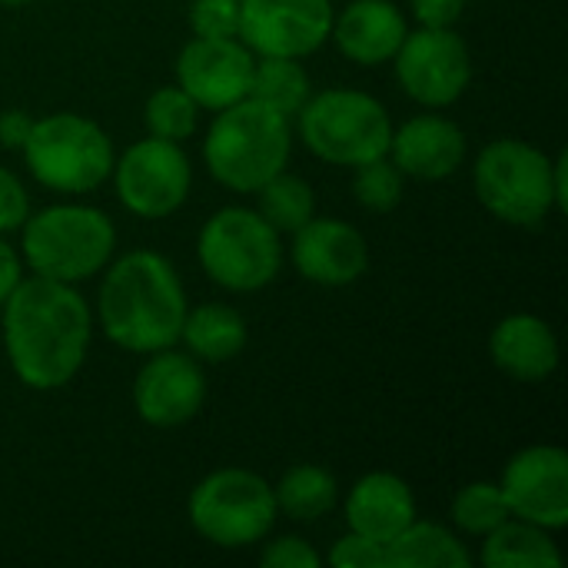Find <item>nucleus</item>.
<instances>
[{
	"label": "nucleus",
	"instance_id": "f257e3e1",
	"mask_svg": "<svg viewBox=\"0 0 568 568\" xmlns=\"http://www.w3.org/2000/svg\"><path fill=\"white\" fill-rule=\"evenodd\" d=\"M3 346L13 376L50 393L67 386L90 349V306L73 283L30 276L3 300Z\"/></svg>",
	"mask_w": 568,
	"mask_h": 568
},
{
	"label": "nucleus",
	"instance_id": "f03ea898",
	"mask_svg": "<svg viewBox=\"0 0 568 568\" xmlns=\"http://www.w3.org/2000/svg\"><path fill=\"white\" fill-rule=\"evenodd\" d=\"M186 310L183 283L160 253L133 250L110 263L100 286V326L120 349L143 356L170 349Z\"/></svg>",
	"mask_w": 568,
	"mask_h": 568
},
{
	"label": "nucleus",
	"instance_id": "7ed1b4c3",
	"mask_svg": "<svg viewBox=\"0 0 568 568\" xmlns=\"http://www.w3.org/2000/svg\"><path fill=\"white\" fill-rule=\"evenodd\" d=\"M290 150V116L246 97L226 110H216V120L203 143V160L210 176L226 190L256 193L266 180L286 170Z\"/></svg>",
	"mask_w": 568,
	"mask_h": 568
},
{
	"label": "nucleus",
	"instance_id": "20e7f679",
	"mask_svg": "<svg viewBox=\"0 0 568 568\" xmlns=\"http://www.w3.org/2000/svg\"><path fill=\"white\" fill-rule=\"evenodd\" d=\"M23 230V260L37 276L80 283L97 276L116 250V230L106 213L83 203L47 206L37 216H27Z\"/></svg>",
	"mask_w": 568,
	"mask_h": 568
},
{
	"label": "nucleus",
	"instance_id": "39448f33",
	"mask_svg": "<svg viewBox=\"0 0 568 568\" xmlns=\"http://www.w3.org/2000/svg\"><path fill=\"white\" fill-rule=\"evenodd\" d=\"M306 150L333 166H363L389 153L393 120L386 106L349 87L323 90L296 113Z\"/></svg>",
	"mask_w": 568,
	"mask_h": 568
},
{
	"label": "nucleus",
	"instance_id": "423d86ee",
	"mask_svg": "<svg viewBox=\"0 0 568 568\" xmlns=\"http://www.w3.org/2000/svg\"><path fill=\"white\" fill-rule=\"evenodd\" d=\"M473 183L479 203L513 226H536L559 210L556 160L526 140L503 136L489 143L476 160Z\"/></svg>",
	"mask_w": 568,
	"mask_h": 568
},
{
	"label": "nucleus",
	"instance_id": "0eeeda50",
	"mask_svg": "<svg viewBox=\"0 0 568 568\" xmlns=\"http://www.w3.org/2000/svg\"><path fill=\"white\" fill-rule=\"evenodd\" d=\"M27 170L57 193H90L113 173V143L93 120L80 113H50L33 120L20 146Z\"/></svg>",
	"mask_w": 568,
	"mask_h": 568
},
{
	"label": "nucleus",
	"instance_id": "6e6552de",
	"mask_svg": "<svg viewBox=\"0 0 568 568\" xmlns=\"http://www.w3.org/2000/svg\"><path fill=\"white\" fill-rule=\"evenodd\" d=\"M200 266L230 293H256L270 286L283 266L280 233L246 206L216 210L196 240Z\"/></svg>",
	"mask_w": 568,
	"mask_h": 568
},
{
	"label": "nucleus",
	"instance_id": "1a4fd4ad",
	"mask_svg": "<svg viewBox=\"0 0 568 568\" xmlns=\"http://www.w3.org/2000/svg\"><path fill=\"white\" fill-rule=\"evenodd\" d=\"M193 529L220 549L263 542L276 523L273 486L250 469H216L190 493Z\"/></svg>",
	"mask_w": 568,
	"mask_h": 568
},
{
	"label": "nucleus",
	"instance_id": "9d476101",
	"mask_svg": "<svg viewBox=\"0 0 568 568\" xmlns=\"http://www.w3.org/2000/svg\"><path fill=\"white\" fill-rule=\"evenodd\" d=\"M113 180L116 196L130 213L143 220H163L190 196L193 170L180 143L146 136L130 143L123 156L113 160Z\"/></svg>",
	"mask_w": 568,
	"mask_h": 568
},
{
	"label": "nucleus",
	"instance_id": "9b49d317",
	"mask_svg": "<svg viewBox=\"0 0 568 568\" xmlns=\"http://www.w3.org/2000/svg\"><path fill=\"white\" fill-rule=\"evenodd\" d=\"M399 87L423 106L456 103L473 80V57L453 27H419L403 37L396 57Z\"/></svg>",
	"mask_w": 568,
	"mask_h": 568
},
{
	"label": "nucleus",
	"instance_id": "f8f14e48",
	"mask_svg": "<svg viewBox=\"0 0 568 568\" xmlns=\"http://www.w3.org/2000/svg\"><path fill=\"white\" fill-rule=\"evenodd\" d=\"M329 0H240V40L256 57H310L333 30Z\"/></svg>",
	"mask_w": 568,
	"mask_h": 568
},
{
	"label": "nucleus",
	"instance_id": "ddd939ff",
	"mask_svg": "<svg viewBox=\"0 0 568 568\" xmlns=\"http://www.w3.org/2000/svg\"><path fill=\"white\" fill-rule=\"evenodd\" d=\"M256 53L240 37H193L176 57V87L200 110H226L250 97Z\"/></svg>",
	"mask_w": 568,
	"mask_h": 568
},
{
	"label": "nucleus",
	"instance_id": "4468645a",
	"mask_svg": "<svg viewBox=\"0 0 568 568\" xmlns=\"http://www.w3.org/2000/svg\"><path fill=\"white\" fill-rule=\"evenodd\" d=\"M499 489L516 519L549 532L568 526V456L562 446H529L516 453Z\"/></svg>",
	"mask_w": 568,
	"mask_h": 568
},
{
	"label": "nucleus",
	"instance_id": "2eb2a0df",
	"mask_svg": "<svg viewBox=\"0 0 568 568\" xmlns=\"http://www.w3.org/2000/svg\"><path fill=\"white\" fill-rule=\"evenodd\" d=\"M206 399V376L200 359L170 349L150 353L133 383V409L146 426L173 429L190 423Z\"/></svg>",
	"mask_w": 568,
	"mask_h": 568
},
{
	"label": "nucleus",
	"instance_id": "dca6fc26",
	"mask_svg": "<svg viewBox=\"0 0 568 568\" xmlns=\"http://www.w3.org/2000/svg\"><path fill=\"white\" fill-rule=\"evenodd\" d=\"M293 266L316 286H349L369 266V246L363 233L346 220L313 216L293 233Z\"/></svg>",
	"mask_w": 568,
	"mask_h": 568
},
{
	"label": "nucleus",
	"instance_id": "f3484780",
	"mask_svg": "<svg viewBox=\"0 0 568 568\" xmlns=\"http://www.w3.org/2000/svg\"><path fill=\"white\" fill-rule=\"evenodd\" d=\"M403 176L413 180H446L466 160V133L459 123L439 113H423L393 130L389 153Z\"/></svg>",
	"mask_w": 568,
	"mask_h": 568
},
{
	"label": "nucleus",
	"instance_id": "a211bd4d",
	"mask_svg": "<svg viewBox=\"0 0 568 568\" xmlns=\"http://www.w3.org/2000/svg\"><path fill=\"white\" fill-rule=\"evenodd\" d=\"M406 33V13L393 0H353L339 17H333L329 30L339 53L359 67H379L393 60Z\"/></svg>",
	"mask_w": 568,
	"mask_h": 568
},
{
	"label": "nucleus",
	"instance_id": "6ab92c4d",
	"mask_svg": "<svg viewBox=\"0 0 568 568\" xmlns=\"http://www.w3.org/2000/svg\"><path fill=\"white\" fill-rule=\"evenodd\" d=\"M489 356L509 379L542 383L559 366V339L546 320L532 313H513L493 329Z\"/></svg>",
	"mask_w": 568,
	"mask_h": 568
},
{
	"label": "nucleus",
	"instance_id": "aec40b11",
	"mask_svg": "<svg viewBox=\"0 0 568 568\" xmlns=\"http://www.w3.org/2000/svg\"><path fill=\"white\" fill-rule=\"evenodd\" d=\"M416 519V499L396 473H369L346 496V526L376 542L396 539Z\"/></svg>",
	"mask_w": 568,
	"mask_h": 568
},
{
	"label": "nucleus",
	"instance_id": "412c9836",
	"mask_svg": "<svg viewBox=\"0 0 568 568\" xmlns=\"http://www.w3.org/2000/svg\"><path fill=\"white\" fill-rule=\"evenodd\" d=\"M180 339L186 343V349H190L193 359L226 363V359H233V356L243 353L250 333H246V320L233 306L203 303L196 310H186Z\"/></svg>",
	"mask_w": 568,
	"mask_h": 568
},
{
	"label": "nucleus",
	"instance_id": "4be33fe9",
	"mask_svg": "<svg viewBox=\"0 0 568 568\" xmlns=\"http://www.w3.org/2000/svg\"><path fill=\"white\" fill-rule=\"evenodd\" d=\"M483 566L489 568H559L562 552L549 529L509 516L499 529L486 536Z\"/></svg>",
	"mask_w": 568,
	"mask_h": 568
},
{
	"label": "nucleus",
	"instance_id": "5701e85b",
	"mask_svg": "<svg viewBox=\"0 0 568 568\" xmlns=\"http://www.w3.org/2000/svg\"><path fill=\"white\" fill-rule=\"evenodd\" d=\"M466 546L436 523H409L396 539L386 542V568H469Z\"/></svg>",
	"mask_w": 568,
	"mask_h": 568
},
{
	"label": "nucleus",
	"instance_id": "b1692460",
	"mask_svg": "<svg viewBox=\"0 0 568 568\" xmlns=\"http://www.w3.org/2000/svg\"><path fill=\"white\" fill-rule=\"evenodd\" d=\"M273 499H276V513L296 523H316L336 503V479L323 466L300 463L283 473V479L273 489Z\"/></svg>",
	"mask_w": 568,
	"mask_h": 568
},
{
	"label": "nucleus",
	"instance_id": "393cba45",
	"mask_svg": "<svg viewBox=\"0 0 568 568\" xmlns=\"http://www.w3.org/2000/svg\"><path fill=\"white\" fill-rule=\"evenodd\" d=\"M250 97L293 120L303 110V103L313 97L310 73L303 70L296 57H260L253 67Z\"/></svg>",
	"mask_w": 568,
	"mask_h": 568
},
{
	"label": "nucleus",
	"instance_id": "a878e982",
	"mask_svg": "<svg viewBox=\"0 0 568 568\" xmlns=\"http://www.w3.org/2000/svg\"><path fill=\"white\" fill-rule=\"evenodd\" d=\"M260 216L276 230V233H296L306 220L316 216V196L313 186L303 176L293 173H276L273 180H266L260 190Z\"/></svg>",
	"mask_w": 568,
	"mask_h": 568
},
{
	"label": "nucleus",
	"instance_id": "bb28decb",
	"mask_svg": "<svg viewBox=\"0 0 568 568\" xmlns=\"http://www.w3.org/2000/svg\"><path fill=\"white\" fill-rule=\"evenodd\" d=\"M143 116H146L150 136L183 143V140H190L196 133L200 106L183 87H160V90L150 93V100L143 106Z\"/></svg>",
	"mask_w": 568,
	"mask_h": 568
},
{
	"label": "nucleus",
	"instance_id": "cd10ccee",
	"mask_svg": "<svg viewBox=\"0 0 568 568\" xmlns=\"http://www.w3.org/2000/svg\"><path fill=\"white\" fill-rule=\"evenodd\" d=\"M509 503L499 489V483H469L453 499V523L466 536H489L509 519Z\"/></svg>",
	"mask_w": 568,
	"mask_h": 568
},
{
	"label": "nucleus",
	"instance_id": "c85d7f7f",
	"mask_svg": "<svg viewBox=\"0 0 568 568\" xmlns=\"http://www.w3.org/2000/svg\"><path fill=\"white\" fill-rule=\"evenodd\" d=\"M353 170H356V176H353V196H356L366 210H373V213H389V210L399 206L406 176H403V170H399L393 160L379 156V160H369V163L353 166Z\"/></svg>",
	"mask_w": 568,
	"mask_h": 568
},
{
	"label": "nucleus",
	"instance_id": "c756f323",
	"mask_svg": "<svg viewBox=\"0 0 568 568\" xmlns=\"http://www.w3.org/2000/svg\"><path fill=\"white\" fill-rule=\"evenodd\" d=\"M190 27L196 37H240V0H196Z\"/></svg>",
	"mask_w": 568,
	"mask_h": 568
},
{
	"label": "nucleus",
	"instance_id": "7c9ffc66",
	"mask_svg": "<svg viewBox=\"0 0 568 568\" xmlns=\"http://www.w3.org/2000/svg\"><path fill=\"white\" fill-rule=\"evenodd\" d=\"M329 562L339 568H386V546L376 539H366L359 532H346L333 546Z\"/></svg>",
	"mask_w": 568,
	"mask_h": 568
},
{
	"label": "nucleus",
	"instance_id": "2f4dec72",
	"mask_svg": "<svg viewBox=\"0 0 568 568\" xmlns=\"http://www.w3.org/2000/svg\"><path fill=\"white\" fill-rule=\"evenodd\" d=\"M260 562L266 568H320L323 559L310 542H303L296 536H283V539H273L263 546Z\"/></svg>",
	"mask_w": 568,
	"mask_h": 568
},
{
	"label": "nucleus",
	"instance_id": "473e14b6",
	"mask_svg": "<svg viewBox=\"0 0 568 568\" xmlns=\"http://www.w3.org/2000/svg\"><path fill=\"white\" fill-rule=\"evenodd\" d=\"M27 216H30V196L23 183L7 166H0V233L20 230Z\"/></svg>",
	"mask_w": 568,
	"mask_h": 568
},
{
	"label": "nucleus",
	"instance_id": "72a5a7b5",
	"mask_svg": "<svg viewBox=\"0 0 568 568\" xmlns=\"http://www.w3.org/2000/svg\"><path fill=\"white\" fill-rule=\"evenodd\" d=\"M409 7L423 27H456L466 13V0H409Z\"/></svg>",
	"mask_w": 568,
	"mask_h": 568
},
{
	"label": "nucleus",
	"instance_id": "f704fd0d",
	"mask_svg": "<svg viewBox=\"0 0 568 568\" xmlns=\"http://www.w3.org/2000/svg\"><path fill=\"white\" fill-rule=\"evenodd\" d=\"M33 130V116L27 110H7L0 113V143L7 150H20Z\"/></svg>",
	"mask_w": 568,
	"mask_h": 568
},
{
	"label": "nucleus",
	"instance_id": "c9c22d12",
	"mask_svg": "<svg viewBox=\"0 0 568 568\" xmlns=\"http://www.w3.org/2000/svg\"><path fill=\"white\" fill-rule=\"evenodd\" d=\"M20 280H23V263H20V256L0 240V306H3V300L17 290Z\"/></svg>",
	"mask_w": 568,
	"mask_h": 568
},
{
	"label": "nucleus",
	"instance_id": "e433bc0d",
	"mask_svg": "<svg viewBox=\"0 0 568 568\" xmlns=\"http://www.w3.org/2000/svg\"><path fill=\"white\" fill-rule=\"evenodd\" d=\"M568 156L566 153H559L556 156V200H559V210H566L568 206Z\"/></svg>",
	"mask_w": 568,
	"mask_h": 568
},
{
	"label": "nucleus",
	"instance_id": "4c0bfd02",
	"mask_svg": "<svg viewBox=\"0 0 568 568\" xmlns=\"http://www.w3.org/2000/svg\"><path fill=\"white\" fill-rule=\"evenodd\" d=\"M3 7H23V3H30V0H0Z\"/></svg>",
	"mask_w": 568,
	"mask_h": 568
}]
</instances>
